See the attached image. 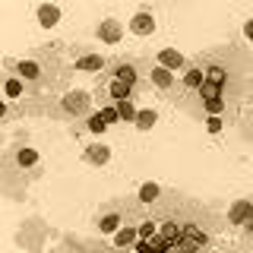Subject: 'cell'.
<instances>
[{
  "mask_svg": "<svg viewBox=\"0 0 253 253\" xmlns=\"http://www.w3.org/2000/svg\"><path fill=\"white\" fill-rule=\"evenodd\" d=\"M85 162L89 165H108L111 162V149L108 146H85Z\"/></svg>",
  "mask_w": 253,
  "mask_h": 253,
  "instance_id": "17",
  "label": "cell"
},
{
  "mask_svg": "<svg viewBox=\"0 0 253 253\" xmlns=\"http://www.w3.org/2000/svg\"><path fill=\"white\" fill-rule=\"evenodd\" d=\"M117 114H121V124H136V117H139V108H136V101H117Z\"/></svg>",
  "mask_w": 253,
  "mask_h": 253,
  "instance_id": "19",
  "label": "cell"
},
{
  "mask_svg": "<svg viewBox=\"0 0 253 253\" xmlns=\"http://www.w3.org/2000/svg\"><path fill=\"white\" fill-rule=\"evenodd\" d=\"M244 35H247L250 42H253V19H247V22H244Z\"/></svg>",
  "mask_w": 253,
  "mask_h": 253,
  "instance_id": "23",
  "label": "cell"
},
{
  "mask_svg": "<svg viewBox=\"0 0 253 253\" xmlns=\"http://www.w3.org/2000/svg\"><path fill=\"white\" fill-rule=\"evenodd\" d=\"M10 162L19 168V174H35V171H38V162H42V155H38V149H32V146H19V149L10 155Z\"/></svg>",
  "mask_w": 253,
  "mask_h": 253,
  "instance_id": "6",
  "label": "cell"
},
{
  "mask_svg": "<svg viewBox=\"0 0 253 253\" xmlns=\"http://www.w3.org/2000/svg\"><path fill=\"white\" fill-rule=\"evenodd\" d=\"M105 130H108V121L101 117V111H92L83 121V126H79V133H105Z\"/></svg>",
  "mask_w": 253,
  "mask_h": 253,
  "instance_id": "15",
  "label": "cell"
},
{
  "mask_svg": "<svg viewBox=\"0 0 253 253\" xmlns=\"http://www.w3.org/2000/svg\"><path fill=\"white\" fill-rule=\"evenodd\" d=\"M209 133H221V121H218V117H209Z\"/></svg>",
  "mask_w": 253,
  "mask_h": 253,
  "instance_id": "22",
  "label": "cell"
},
{
  "mask_svg": "<svg viewBox=\"0 0 253 253\" xmlns=\"http://www.w3.org/2000/svg\"><path fill=\"white\" fill-rule=\"evenodd\" d=\"M247 231H250V234H253V221H250V225H247Z\"/></svg>",
  "mask_w": 253,
  "mask_h": 253,
  "instance_id": "24",
  "label": "cell"
},
{
  "mask_svg": "<svg viewBox=\"0 0 253 253\" xmlns=\"http://www.w3.org/2000/svg\"><path fill=\"white\" fill-rule=\"evenodd\" d=\"M57 19H60V10H57V6H38V22H42L44 29H51Z\"/></svg>",
  "mask_w": 253,
  "mask_h": 253,
  "instance_id": "20",
  "label": "cell"
},
{
  "mask_svg": "<svg viewBox=\"0 0 253 253\" xmlns=\"http://www.w3.org/2000/svg\"><path fill=\"white\" fill-rule=\"evenodd\" d=\"M130 32L133 35H149V32H155V16L149 13V10H139V13H133V19H130Z\"/></svg>",
  "mask_w": 253,
  "mask_h": 253,
  "instance_id": "11",
  "label": "cell"
},
{
  "mask_svg": "<svg viewBox=\"0 0 253 253\" xmlns=\"http://www.w3.org/2000/svg\"><path fill=\"white\" fill-rule=\"evenodd\" d=\"M155 121H158L155 108H139V117H136V124H133V126H136L139 133H149L155 126Z\"/></svg>",
  "mask_w": 253,
  "mask_h": 253,
  "instance_id": "18",
  "label": "cell"
},
{
  "mask_svg": "<svg viewBox=\"0 0 253 253\" xmlns=\"http://www.w3.org/2000/svg\"><path fill=\"white\" fill-rule=\"evenodd\" d=\"M146 79H149V63H142L136 57L108 60L105 73L98 76V85H95V98L101 105L136 101V95L146 89Z\"/></svg>",
  "mask_w": 253,
  "mask_h": 253,
  "instance_id": "1",
  "label": "cell"
},
{
  "mask_svg": "<svg viewBox=\"0 0 253 253\" xmlns=\"http://www.w3.org/2000/svg\"><path fill=\"white\" fill-rule=\"evenodd\" d=\"M92 114V95L89 92H63L57 101H54L51 108V117H57V121H70V124H83L85 117Z\"/></svg>",
  "mask_w": 253,
  "mask_h": 253,
  "instance_id": "3",
  "label": "cell"
},
{
  "mask_svg": "<svg viewBox=\"0 0 253 253\" xmlns=\"http://www.w3.org/2000/svg\"><path fill=\"white\" fill-rule=\"evenodd\" d=\"M105 67H108V57L105 54H95V51H83L79 57L73 60V70L76 73H105Z\"/></svg>",
  "mask_w": 253,
  "mask_h": 253,
  "instance_id": "7",
  "label": "cell"
},
{
  "mask_svg": "<svg viewBox=\"0 0 253 253\" xmlns=\"http://www.w3.org/2000/svg\"><path fill=\"white\" fill-rule=\"evenodd\" d=\"M228 221L237 225V228H247L253 221V200H237L231 206V212H228Z\"/></svg>",
  "mask_w": 253,
  "mask_h": 253,
  "instance_id": "8",
  "label": "cell"
},
{
  "mask_svg": "<svg viewBox=\"0 0 253 253\" xmlns=\"http://www.w3.org/2000/svg\"><path fill=\"white\" fill-rule=\"evenodd\" d=\"M158 196H162V187L152 184V180H146V184L139 187L136 200H139V206H152V203H158Z\"/></svg>",
  "mask_w": 253,
  "mask_h": 253,
  "instance_id": "16",
  "label": "cell"
},
{
  "mask_svg": "<svg viewBox=\"0 0 253 253\" xmlns=\"http://www.w3.org/2000/svg\"><path fill=\"white\" fill-rule=\"evenodd\" d=\"M3 92H6V101H13V105H16V98H26V95L32 92V85L22 83V79L10 70V73H6V79H3Z\"/></svg>",
  "mask_w": 253,
  "mask_h": 253,
  "instance_id": "10",
  "label": "cell"
},
{
  "mask_svg": "<svg viewBox=\"0 0 253 253\" xmlns=\"http://www.w3.org/2000/svg\"><path fill=\"white\" fill-rule=\"evenodd\" d=\"M149 79H152V85L165 95V98L180 101V76H177V73L158 67V63H149Z\"/></svg>",
  "mask_w": 253,
  "mask_h": 253,
  "instance_id": "5",
  "label": "cell"
},
{
  "mask_svg": "<svg viewBox=\"0 0 253 253\" xmlns=\"http://www.w3.org/2000/svg\"><path fill=\"white\" fill-rule=\"evenodd\" d=\"M203 83H206V67H203V57L187 60V67L180 70V101L196 98V92L203 89Z\"/></svg>",
  "mask_w": 253,
  "mask_h": 253,
  "instance_id": "4",
  "label": "cell"
},
{
  "mask_svg": "<svg viewBox=\"0 0 253 253\" xmlns=\"http://www.w3.org/2000/svg\"><path fill=\"white\" fill-rule=\"evenodd\" d=\"M6 67L13 70L22 83H29L32 89H44V85L60 83V70H57V54L38 51L35 57H22V60H10Z\"/></svg>",
  "mask_w": 253,
  "mask_h": 253,
  "instance_id": "2",
  "label": "cell"
},
{
  "mask_svg": "<svg viewBox=\"0 0 253 253\" xmlns=\"http://www.w3.org/2000/svg\"><path fill=\"white\" fill-rule=\"evenodd\" d=\"M124 209H108V212H101L98 218H95V225H98V231L101 234H111V231H121L124 228Z\"/></svg>",
  "mask_w": 253,
  "mask_h": 253,
  "instance_id": "9",
  "label": "cell"
},
{
  "mask_svg": "<svg viewBox=\"0 0 253 253\" xmlns=\"http://www.w3.org/2000/svg\"><path fill=\"white\" fill-rule=\"evenodd\" d=\"M136 241H139V225L136 221H126L121 231L114 234V247H136Z\"/></svg>",
  "mask_w": 253,
  "mask_h": 253,
  "instance_id": "13",
  "label": "cell"
},
{
  "mask_svg": "<svg viewBox=\"0 0 253 253\" xmlns=\"http://www.w3.org/2000/svg\"><path fill=\"white\" fill-rule=\"evenodd\" d=\"M101 117H105L108 124H117V121H121V114H117L114 105H101Z\"/></svg>",
  "mask_w": 253,
  "mask_h": 253,
  "instance_id": "21",
  "label": "cell"
},
{
  "mask_svg": "<svg viewBox=\"0 0 253 253\" xmlns=\"http://www.w3.org/2000/svg\"><path fill=\"white\" fill-rule=\"evenodd\" d=\"M158 67H165V70H171V73H177V70L187 67V57H184L180 51H174V47H165V51L158 54Z\"/></svg>",
  "mask_w": 253,
  "mask_h": 253,
  "instance_id": "12",
  "label": "cell"
},
{
  "mask_svg": "<svg viewBox=\"0 0 253 253\" xmlns=\"http://www.w3.org/2000/svg\"><path fill=\"white\" fill-rule=\"evenodd\" d=\"M98 38H101V42H108V44H117V42L124 38L121 22H117V19H105V22L98 26Z\"/></svg>",
  "mask_w": 253,
  "mask_h": 253,
  "instance_id": "14",
  "label": "cell"
}]
</instances>
